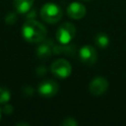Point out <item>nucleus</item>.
I'll return each instance as SVG.
<instances>
[{
	"instance_id": "obj_11",
	"label": "nucleus",
	"mask_w": 126,
	"mask_h": 126,
	"mask_svg": "<svg viewBox=\"0 0 126 126\" xmlns=\"http://www.w3.org/2000/svg\"><path fill=\"white\" fill-rule=\"evenodd\" d=\"M94 43L100 48H106L109 44V37L104 32H97L94 35Z\"/></svg>"
},
{
	"instance_id": "obj_12",
	"label": "nucleus",
	"mask_w": 126,
	"mask_h": 126,
	"mask_svg": "<svg viewBox=\"0 0 126 126\" xmlns=\"http://www.w3.org/2000/svg\"><path fill=\"white\" fill-rule=\"evenodd\" d=\"M11 94L8 89L4 87H0V103H6L10 100Z\"/></svg>"
},
{
	"instance_id": "obj_1",
	"label": "nucleus",
	"mask_w": 126,
	"mask_h": 126,
	"mask_svg": "<svg viewBox=\"0 0 126 126\" xmlns=\"http://www.w3.org/2000/svg\"><path fill=\"white\" fill-rule=\"evenodd\" d=\"M22 34L27 41L39 43L45 39L47 31L42 24L33 19H30L24 24L22 28Z\"/></svg>"
},
{
	"instance_id": "obj_15",
	"label": "nucleus",
	"mask_w": 126,
	"mask_h": 126,
	"mask_svg": "<svg viewBox=\"0 0 126 126\" xmlns=\"http://www.w3.org/2000/svg\"><path fill=\"white\" fill-rule=\"evenodd\" d=\"M84 1H91V0H84Z\"/></svg>"
},
{
	"instance_id": "obj_5",
	"label": "nucleus",
	"mask_w": 126,
	"mask_h": 126,
	"mask_svg": "<svg viewBox=\"0 0 126 126\" xmlns=\"http://www.w3.org/2000/svg\"><path fill=\"white\" fill-rule=\"evenodd\" d=\"M79 58L82 63L87 66L94 65L97 60V52L93 45L87 44L80 48L79 50Z\"/></svg>"
},
{
	"instance_id": "obj_10",
	"label": "nucleus",
	"mask_w": 126,
	"mask_h": 126,
	"mask_svg": "<svg viewBox=\"0 0 126 126\" xmlns=\"http://www.w3.org/2000/svg\"><path fill=\"white\" fill-rule=\"evenodd\" d=\"M13 5L18 13L25 14L32 9L33 5V0H14Z\"/></svg>"
},
{
	"instance_id": "obj_7",
	"label": "nucleus",
	"mask_w": 126,
	"mask_h": 126,
	"mask_svg": "<svg viewBox=\"0 0 126 126\" xmlns=\"http://www.w3.org/2000/svg\"><path fill=\"white\" fill-rule=\"evenodd\" d=\"M59 86L53 80H44L39 83L37 91L38 94L43 97H52L58 93Z\"/></svg>"
},
{
	"instance_id": "obj_3",
	"label": "nucleus",
	"mask_w": 126,
	"mask_h": 126,
	"mask_svg": "<svg viewBox=\"0 0 126 126\" xmlns=\"http://www.w3.org/2000/svg\"><path fill=\"white\" fill-rule=\"evenodd\" d=\"M76 35V28L71 23H64L62 24L56 32L55 37L61 44H68L72 41V39Z\"/></svg>"
},
{
	"instance_id": "obj_9",
	"label": "nucleus",
	"mask_w": 126,
	"mask_h": 126,
	"mask_svg": "<svg viewBox=\"0 0 126 126\" xmlns=\"http://www.w3.org/2000/svg\"><path fill=\"white\" fill-rule=\"evenodd\" d=\"M53 47L54 45L51 40H47V41L42 40L41 43L36 48V54L40 59H46L50 57L51 53L53 52Z\"/></svg>"
},
{
	"instance_id": "obj_13",
	"label": "nucleus",
	"mask_w": 126,
	"mask_h": 126,
	"mask_svg": "<svg viewBox=\"0 0 126 126\" xmlns=\"http://www.w3.org/2000/svg\"><path fill=\"white\" fill-rule=\"evenodd\" d=\"M60 125H63V126H76V125H78V122L73 117H67V118H65L64 120L61 121Z\"/></svg>"
},
{
	"instance_id": "obj_6",
	"label": "nucleus",
	"mask_w": 126,
	"mask_h": 126,
	"mask_svg": "<svg viewBox=\"0 0 126 126\" xmlns=\"http://www.w3.org/2000/svg\"><path fill=\"white\" fill-rule=\"evenodd\" d=\"M108 89V81L104 77H95L89 84V91L94 96L103 94Z\"/></svg>"
},
{
	"instance_id": "obj_14",
	"label": "nucleus",
	"mask_w": 126,
	"mask_h": 126,
	"mask_svg": "<svg viewBox=\"0 0 126 126\" xmlns=\"http://www.w3.org/2000/svg\"><path fill=\"white\" fill-rule=\"evenodd\" d=\"M0 118H1V108H0Z\"/></svg>"
},
{
	"instance_id": "obj_2",
	"label": "nucleus",
	"mask_w": 126,
	"mask_h": 126,
	"mask_svg": "<svg viewBox=\"0 0 126 126\" xmlns=\"http://www.w3.org/2000/svg\"><path fill=\"white\" fill-rule=\"evenodd\" d=\"M40 18L48 24H55L62 18V10L55 3H46L40 9Z\"/></svg>"
},
{
	"instance_id": "obj_8",
	"label": "nucleus",
	"mask_w": 126,
	"mask_h": 126,
	"mask_svg": "<svg viewBox=\"0 0 126 126\" xmlns=\"http://www.w3.org/2000/svg\"><path fill=\"white\" fill-rule=\"evenodd\" d=\"M86 13H87L86 7L80 2H72L67 7V15L73 20L83 19Z\"/></svg>"
},
{
	"instance_id": "obj_4",
	"label": "nucleus",
	"mask_w": 126,
	"mask_h": 126,
	"mask_svg": "<svg viewBox=\"0 0 126 126\" xmlns=\"http://www.w3.org/2000/svg\"><path fill=\"white\" fill-rule=\"evenodd\" d=\"M50 70L55 77L59 79H66L72 73V66L69 63V61H67L66 59L59 58L52 62L50 66Z\"/></svg>"
}]
</instances>
